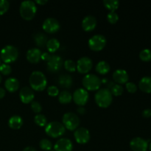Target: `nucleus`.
<instances>
[{"mask_svg":"<svg viewBox=\"0 0 151 151\" xmlns=\"http://www.w3.org/2000/svg\"><path fill=\"white\" fill-rule=\"evenodd\" d=\"M29 83L32 90L41 91L46 88L47 80L43 72L40 71H34L29 76Z\"/></svg>","mask_w":151,"mask_h":151,"instance_id":"nucleus-1","label":"nucleus"},{"mask_svg":"<svg viewBox=\"0 0 151 151\" xmlns=\"http://www.w3.org/2000/svg\"><path fill=\"white\" fill-rule=\"evenodd\" d=\"M94 100L99 107L106 109L111 104L112 100H113V95L109 88H100L97 90V93L94 95Z\"/></svg>","mask_w":151,"mask_h":151,"instance_id":"nucleus-2","label":"nucleus"},{"mask_svg":"<svg viewBox=\"0 0 151 151\" xmlns=\"http://www.w3.org/2000/svg\"><path fill=\"white\" fill-rule=\"evenodd\" d=\"M20 15L25 20H32L37 13V7L35 1L26 0L21 3L19 8Z\"/></svg>","mask_w":151,"mask_h":151,"instance_id":"nucleus-3","label":"nucleus"},{"mask_svg":"<svg viewBox=\"0 0 151 151\" xmlns=\"http://www.w3.org/2000/svg\"><path fill=\"white\" fill-rule=\"evenodd\" d=\"M19 50L13 45H7L2 48L0 52V58L4 63H10L16 61L19 57Z\"/></svg>","mask_w":151,"mask_h":151,"instance_id":"nucleus-4","label":"nucleus"},{"mask_svg":"<svg viewBox=\"0 0 151 151\" xmlns=\"http://www.w3.org/2000/svg\"><path fill=\"white\" fill-rule=\"evenodd\" d=\"M83 86L86 91H97L101 86L102 81L98 76L94 74L85 75L82 80Z\"/></svg>","mask_w":151,"mask_h":151,"instance_id":"nucleus-5","label":"nucleus"},{"mask_svg":"<svg viewBox=\"0 0 151 151\" xmlns=\"http://www.w3.org/2000/svg\"><path fill=\"white\" fill-rule=\"evenodd\" d=\"M66 128L62 123L59 122H51L45 127V133L52 138H58L64 134Z\"/></svg>","mask_w":151,"mask_h":151,"instance_id":"nucleus-6","label":"nucleus"},{"mask_svg":"<svg viewBox=\"0 0 151 151\" xmlns=\"http://www.w3.org/2000/svg\"><path fill=\"white\" fill-rule=\"evenodd\" d=\"M63 126L69 131H74L78 128L80 125V118L74 112H67L63 116L62 119Z\"/></svg>","mask_w":151,"mask_h":151,"instance_id":"nucleus-7","label":"nucleus"},{"mask_svg":"<svg viewBox=\"0 0 151 151\" xmlns=\"http://www.w3.org/2000/svg\"><path fill=\"white\" fill-rule=\"evenodd\" d=\"M88 44L89 48L93 51H100L106 46V38L103 35H94L88 40Z\"/></svg>","mask_w":151,"mask_h":151,"instance_id":"nucleus-8","label":"nucleus"},{"mask_svg":"<svg viewBox=\"0 0 151 151\" xmlns=\"http://www.w3.org/2000/svg\"><path fill=\"white\" fill-rule=\"evenodd\" d=\"M89 98L88 92L85 88H79L75 91L72 95V100H74L75 104L79 106H83L88 102Z\"/></svg>","mask_w":151,"mask_h":151,"instance_id":"nucleus-9","label":"nucleus"},{"mask_svg":"<svg viewBox=\"0 0 151 151\" xmlns=\"http://www.w3.org/2000/svg\"><path fill=\"white\" fill-rule=\"evenodd\" d=\"M43 29L47 33H55L60 29V25L58 21L55 18H47L42 24Z\"/></svg>","mask_w":151,"mask_h":151,"instance_id":"nucleus-10","label":"nucleus"},{"mask_svg":"<svg viewBox=\"0 0 151 151\" xmlns=\"http://www.w3.org/2000/svg\"><path fill=\"white\" fill-rule=\"evenodd\" d=\"M63 65V59L57 55H51L50 60L47 61V69L51 72H57L61 69Z\"/></svg>","mask_w":151,"mask_h":151,"instance_id":"nucleus-11","label":"nucleus"},{"mask_svg":"<svg viewBox=\"0 0 151 151\" xmlns=\"http://www.w3.org/2000/svg\"><path fill=\"white\" fill-rule=\"evenodd\" d=\"M77 70L81 74H86L92 69L93 62L88 57H82L78 59L76 63Z\"/></svg>","mask_w":151,"mask_h":151,"instance_id":"nucleus-12","label":"nucleus"},{"mask_svg":"<svg viewBox=\"0 0 151 151\" xmlns=\"http://www.w3.org/2000/svg\"><path fill=\"white\" fill-rule=\"evenodd\" d=\"M75 139L78 144L84 145L88 142L91 138L90 132L88 129L85 128H77L75 131Z\"/></svg>","mask_w":151,"mask_h":151,"instance_id":"nucleus-13","label":"nucleus"},{"mask_svg":"<svg viewBox=\"0 0 151 151\" xmlns=\"http://www.w3.org/2000/svg\"><path fill=\"white\" fill-rule=\"evenodd\" d=\"M130 147L133 151H147L148 142L144 139L135 137L130 142Z\"/></svg>","mask_w":151,"mask_h":151,"instance_id":"nucleus-14","label":"nucleus"},{"mask_svg":"<svg viewBox=\"0 0 151 151\" xmlns=\"http://www.w3.org/2000/svg\"><path fill=\"white\" fill-rule=\"evenodd\" d=\"M19 97H20L21 101L24 104L32 103L35 97L33 90L28 86H24L21 88L19 92Z\"/></svg>","mask_w":151,"mask_h":151,"instance_id":"nucleus-15","label":"nucleus"},{"mask_svg":"<svg viewBox=\"0 0 151 151\" xmlns=\"http://www.w3.org/2000/svg\"><path fill=\"white\" fill-rule=\"evenodd\" d=\"M73 144L72 141L67 138H61L58 140L54 145L55 151H72Z\"/></svg>","mask_w":151,"mask_h":151,"instance_id":"nucleus-16","label":"nucleus"},{"mask_svg":"<svg viewBox=\"0 0 151 151\" xmlns=\"http://www.w3.org/2000/svg\"><path fill=\"white\" fill-rule=\"evenodd\" d=\"M82 28L86 32H91L94 30L97 27V19L94 16L88 15L85 16L82 21Z\"/></svg>","mask_w":151,"mask_h":151,"instance_id":"nucleus-17","label":"nucleus"},{"mask_svg":"<svg viewBox=\"0 0 151 151\" xmlns=\"http://www.w3.org/2000/svg\"><path fill=\"white\" fill-rule=\"evenodd\" d=\"M128 74L124 69H116L113 73V79L117 84H124L128 83Z\"/></svg>","mask_w":151,"mask_h":151,"instance_id":"nucleus-18","label":"nucleus"},{"mask_svg":"<svg viewBox=\"0 0 151 151\" xmlns=\"http://www.w3.org/2000/svg\"><path fill=\"white\" fill-rule=\"evenodd\" d=\"M41 52L38 48H32L29 49L27 52L26 57L29 62L32 63H37L41 60Z\"/></svg>","mask_w":151,"mask_h":151,"instance_id":"nucleus-19","label":"nucleus"},{"mask_svg":"<svg viewBox=\"0 0 151 151\" xmlns=\"http://www.w3.org/2000/svg\"><path fill=\"white\" fill-rule=\"evenodd\" d=\"M19 81L16 78H7L4 83V86L5 88L9 92H15L17 91L19 88Z\"/></svg>","mask_w":151,"mask_h":151,"instance_id":"nucleus-20","label":"nucleus"},{"mask_svg":"<svg viewBox=\"0 0 151 151\" xmlns=\"http://www.w3.org/2000/svg\"><path fill=\"white\" fill-rule=\"evenodd\" d=\"M139 88L143 92L151 93V77L146 76L142 78L139 83Z\"/></svg>","mask_w":151,"mask_h":151,"instance_id":"nucleus-21","label":"nucleus"},{"mask_svg":"<svg viewBox=\"0 0 151 151\" xmlns=\"http://www.w3.org/2000/svg\"><path fill=\"white\" fill-rule=\"evenodd\" d=\"M23 125V119L20 116L14 115L11 116L8 120V125L13 130H18Z\"/></svg>","mask_w":151,"mask_h":151,"instance_id":"nucleus-22","label":"nucleus"},{"mask_svg":"<svg viewBox=\"0 0 151 151\" xmlns=\"http://www.w3.org/2000/svg\"><path fill=\"white\" fill-rule=\"evenodd\" d=\"M58 83L62 88H70L73 83V80L69 75H61L58 78Z\"/></svg>","mask_w":151,"mask_h":151,"instance_id":"nucleus-23","label":"nucleus"},{"mask_svg":"<svg viewBox=\"0 0 151 151\" xmlns=\"http://www.w3.org/2000/svg\"><path fill=\"white\" fill-rule=\"evenodd\" d=\"M95 69L97 72H98L100 75H106L109 72L111 66L108 62L105 61V60H101L96 65Z\"/></svg>","mask_w":151,"mask_h":151,"instance_id":"nucleus-24","label":"nucleus"},{"mask_svg":"<svg viewBox=\"0 0 151 151\" xmlns=\"http://www.w3.org/2000/svg\"><path fill=\"white\" fill-rule=\"evenodd\" d=\"M33 38L36 45L39 47H44L47 45V43L48 41L47 37L46 36L45 34L42 33V32H38V33L35 34Z\"/></svg>","mask_w":151,"mask_h":151,"instance_id":"nucleus-25","label":"nucleus"},{"mask_svg":"<svg viewBox=\"0 0 151 151\" xmlns=\"http://www.w3.org/2000/svg\"><path fill=\"white\" fill-rule=\"evenodd\" d=\"M46 47L50 52H55L60 47V42L56 38H51V39L48 40Z\"/></svg>","mask_w":151,"mask_h":151,"instance_id":"nucleus-26","label":"nucleus"},{"mask_svg":"<svg viewBox=\"0 0 151 151\" xmlns=\"http://www.w3.org/2000/svg\"><path fill=\"white\" fill-rule=\"evenodd\" d=\"M72 100V95L69 91H63L58 94V100L62 104H68Z\"/></svg>","mask_w":151,"mask_h":151,"instance_id":"nucleus-27","label":"nucleus"},{"mask_svg":"<svg viewBox=\"0 0 151 151\" xmlns=\"http://www.w3.org/2000/svg\"><path fill=\"white\" fill-rule=\"evenodd\" d=\"M103 4L110 11H115L119 6V1L118 0H104Z\"/></svg>","mask_w":151,"mask_h":151,"instance_id":"nucleus-28","label":"nucleus"},{"mask_svg":"<svg viewBox=\"0 0 151 151\" xmlns=\"http://www.w3.org/2000/svg\"><path fill=\"white\" fill-rule=\"evenodd\" d=\"M34 121L35 124L40 127H44L47 125V119L44 114H36L34 117Z\"/></svg>","mask_w":151,"mask_h":151,"instance_id":"nucleus-29","label":"nucleus"},{"mask_svg":"<svg viewBox=\"0 0 151 151\" xmlns=\"http://www.w3.org/2000/svg\"><path fill=\"white\" fill-rule=\"evenodd\" d=\"M63 66H64L65 69L69 72H73L77 69V66L75 62L73 61L72 60H70V59L65 60L64 63H63Z\"/></svg>","mask_w":151,"mask_h":151,"instance_id":"nucleus-30","label":"nucleus"},{"mask_svg":"<svg viewBox=\"0 0 151 151\" xmlns=\"http://www.w3.org/2000/svg\"><path fill=\"white\" fill-rule=\"evenodd\" d=\"M139 58L142 61L148 62L151 60V50L148 49H145L142 50L139 53Z\"/></svg>","mask_w":151,"mask_h":151,"instance_id":"nucleus-31","label":"nucleus"},{"mask_svg":"<svg viewBox=\"0 0 151 151\" xmlns=\"http://www.w3.org/2000/svg\"><path fill=\"white\" fill-rule=\"evenodd\" d=\"M111 93L114 96H120L123 93V88L119 84H114L112 87H111Z\"/></svg>","mask_w":151,"mask_h":151,"instance_id":"nucleus-32","label":"nucleus"},{"mask_svg":"<svg viewBox=\"0 0 151 151\" xmlns=\"http://www.w3.org/2000/svg\"><path fill=\"white\" fill-rule=\"evenodd\" d=\"M39 146L42 150L50 151L52 148V144L51 142L49 139H43L40 141L39 142Z\"/></svg>","mask_w":151,"mask_h":151,"instance_id":"nucleus-33","label":"nucleus"},{"mask_svg":"<svg viewBox=\"0 0 151 151\" xmlns=\"http://www.w3.org/2000/svg\"><path fill=\"white\" fill-rule=\"evenodd\" d=\"M107 20L109 23L114 24L119 20V16L115 11H110L107 15Z\"/></svg>","mask_w":151,"mask_h":151,"instance_id":"nucleus-34","label":"nucleus"},{"mask_svg":"<svg viewBox=\"0 0 151 151\" xmlns=\"http://www.w3.org/2000/svg\"><path fill=\"white\" fill-rule=\"evenodd\" d=\"M10 7V3L7 0H0V16L4 14Z\"/></svg>","mask_w":151,"mask_h":151,"instance_id":"nucleus-35","label":"nucleus"},{"mask_svg":"<svg viewBox=\"0 0 151 151\" xmlns=\"http://www.w3.org/2000/svg\"><path fill=\"white\" fill-rule=\"evenodd\" d=\"M12 72V68L7 63H2L0 65V72L4 75H9Z\"/></svg>","mask_w":151,"mask_h":151,"instance_id":"nucleus-36","label":"nucleus"},{"mask_svg":"<svg viewBox=\"0 0 151 151\" xmlns=\"http://www.w3.org/2000/svg\"><path fill=\"white\" fill-rule=\"evenodd\" d=\"M31 109L34 113L38 114L42 111V106H41V103H38V101H32L31 103Z\"/></svg>","mask_w":151,"mask_h":151,"instance_id":"nucleus-37","label":"nucleus"},{"mask_svg":"<svg viewBox=\"0 0 151 151\" xmlns=\"http://www.w3.org/2000/svg\"><path fill=\"white\" fill-rule=\"evenodd\" d=\"M47 93L51 97H56L59 94V90L55 86H51L47 88Z\"/></svg>","mask_w":151,"mask_h":151,"instance_id":"nucleus-38","label":"nucleus"},{"mask_svg":"<svg viewBox=\"0 0 151 151\" xmlns=\"http://www.w3.org/2000/svg\"><path fill=\"white\" fill-rule=\"evenodd\" d=\"M125 86H126L127 91L129 93H135L137 91V86L135 83L133 82H128L125 83Z\"/></svg>","mask_w":151,"mask_h":151,"instance_id":"nucleus-39","label":"nucleus"},{"mask_svg":"<svg viewBox=\"0 0 151 151\" xmlns=\"http://www.w3.org/2000/svg\"><path fill=\"white\" fill-rule=\"evenodd\" d=\"M50 57H51V55L49 54L48 52H44L41 53V59H42L43 60H45V61H48L50 60Z\"/></svg>","mask_w":151,"mask_h":151,"instance_id":"nucleus-40","label":"nucleus"},{"mask_svg":"<svg viewBox=\"0 0 151 151\" xmlns=\"http://www.w3.org/2000/svg\"><path fill=\"white\" fill-rule=\"evenodd\" d=\"M142 116L145 118H149L151 116V109H147L142 111Z\"/></svg>","mask_w":151,"mask_h":151,"instance_id":"nucleus-41","label":"nucleus"},{"mask_svg":"<svg viewBox=\"0 0 151 151\" xmlns=\"http://www.w3.org/2000/svg\"><path fill=\"white\" fill-rule=\"evenodd\" d=\"M78 112L81 114H84L86 112V109L83 107V106H79L78 109Z\"/></svg>","mask_w":151,"mask_h":151,"instance_id":"nucleus-42","label":"nucleus"},{"mask_svg":"<svg viewBox=\"0 0 151 151\" xmlns=\"http://www.w3.org/2000/svg\"><path fill=\"white\" fill-rule=\"evenodd\" d=\"M47 2H48L47 0H36V1H35V3H37V4H40V5H44V4H47Z\"/></svg>","mask_w":151,"mask_h":151,"instance_id":"nucleus-43","label":"nucleus"},{"mask_svg":"<svg viewBox=\"0 0 151 151\" xmlns=\"http://www.w3.org/2000/svg\"><path fill=\"white\" fill-rule=\"evenodd\" d=\"M5 94H6L5 90H4L3 88H1V87H0V99L3 98V97L5 96Z\"/></svg>","mask_w":151,"mask_h":151,"instance_id":"nucleus-44","label":"nucleus"},{"mask_svg":"<svg viewBox=\"0 0 151 151\" xmlns=\"http://www.w3.org/2000/svg\"><path fill=\"white\" fill-rule=\"evenodd\" d=\"M22 151H37L36 149L34 148V147H30V146H28V147H26L24 148V150Z\"/></svg>","mask_w":151,"mask_h":151,"instance_id":"nucleus-45","label":"nucleus"},{"mask_svg":"<svg viewBox=\"0 0 151 151\" xmlns=\"http://www.w3.org/2000/svg\"><path fill=\"white\" fill-rule=\"evenodd\" d=\"M148 147H149V150H150V151H151V142L150 143V145H148Z\"/></svg>","mask_w":151,"mask_h":151,"instance_id":"nucleus-46","label":"nucleus"},{"mask_svg":"<svg viewBox=\"0 0 151 151\" xmlns=\"http://www.w3.org/2000/svg\"><path fill=\"white\" fill-rule=\"evenodd\" d=\"M1 80H2V78H1V75H0V83L1 82Z\"/></svg>","mask_w":151,"mask_h":151,"instance_id":"nucleus-47","label":"nucleus"},{"mask_svg":"<svg viewBox=\"0 0 151 151\" xmlns=\"http://www.w3.org/2000/svg\"><path fill=\"white\" fill-rule=\"evenodd\" d=\"M0 65H1V58H0Z\"/></svg>","mask_w":151,"mask_h":151,"instance_id":"nucleus-48","label":"nucleus"},{"mask_svg":"<svg viewBox=\"0 0 151 151\" xmlns=\"http://www.w3.org/2000/svg\"><path fill=\"white\" fill-rule=\"evenodd\" d=\"M50 151H55L54 150H50Z\"/></svg>","mask_w":151,"mask_h":151,"instance_id":"nucleus-49","label":"nucleus"}]
</instances>
